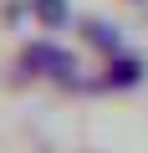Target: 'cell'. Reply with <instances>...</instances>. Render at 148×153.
Listing matches in <instances>:
<instances>
[{
  "instance_id": "1",
  "label": "cell",
  "mask_w": 148,
  "mask_h": 153,
  "mask_svg": "<svg viewBox=\"0 0 148 153\" xmlns=\"http://www.w3.org/2000/svg\"><path fill=\"white\" fill-rule=\"evenodd\" d=\"M36 10H41L46 21H61V0H36Z\"/></svg>"
}]
</instances>
